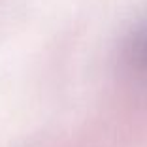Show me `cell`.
<instances>
[{
	"label": "cell",
	"mask_w": 147,
	"mask_h": 147,
	"mask_svg": "<svg viewBox=\"0 0 147 147\" xmlns=\"http://www.w3.org/2000/svg\"><path fill=\"white\" fill-rule=\"evenodd\" d=\"M128 57L134 64L147 68V21L140 25L128 45Z\"/></svg>",
	"instance_id": "1"
}]
</instances>
